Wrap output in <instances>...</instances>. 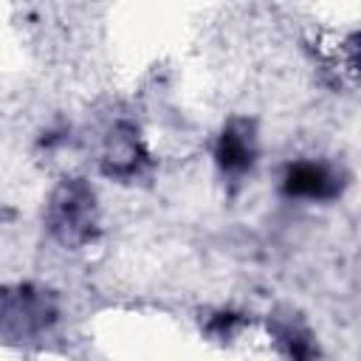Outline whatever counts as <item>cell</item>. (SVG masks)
<instances>
[{
  "mask_svg": "<svg viewBox=\"0 0 361 361\" xmlns=\"http://www.w3.org/2000/svg\"><path fill=\"white\" fill-rule=\"evenodd\" d=\"M90 195L82 186H65L54 200V228L62 231L65 240H76V234H87Z\"/></svg>",
  "mask_w": 361,
  "mask_h": 361,
  "instance_id": "2",
  "label": "cell"
},
{
  "mask_svg": "<svg viewBox=\"0 0 361 361\" xmlns=\"http://www.w3.org/2000/svg\"><path fill=\"white\" fill-rule=\"evenodd\" d=\"M251 135L245 130H226L220 144H217V158H220V166L228 169V172H240L251 164Z\"/></svg>",
  "mask_w": 361,
  "mask_h": 361,
  "instance_id": "4",
  "label": "cell"
},
{
  "mask_svg": "<svg viewBox=\"0 0 361 361\" xmlns=\"http://www.w3.org/2000/svg\"><path fill=\"white\" fill-rule=\"evenodd\" d=\"M285 192L296 197H330L336 192L333 175L319 164H296L285 175Z\"/></svg>",
  "mask_w": 361,
  "mask_h": 361,
  "instance_id": "3",
  "label": "cell"
},
{
  "mask_svg": "<svg viewBox=\"0 0 361 361\" xmlns=\"http://www.w3.org/2000/svg\"><path fill=\"white\" fill-rule=\"evenodd\" d=\"M51 316L54 313L45 305V299L31 293V290H17L14 296H8L3 302V310H0V322L17 336H28V333L42 330L51 322Z\"/></svg>",
  "mask_w": 361,
  "mask_h": 361,
  "instance_id": "1",
  "label": "cell"
}]
</instances>
